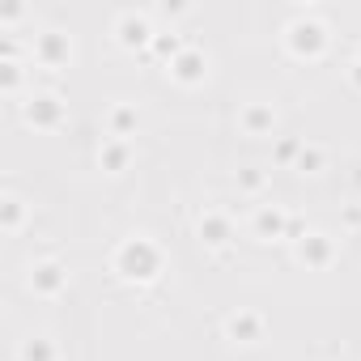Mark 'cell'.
I'll list each match as a JSON object with an SVG mask.
<instances>
[{
	"mask_svg": "<svg viewBox=\"0 0 361 361\" xmlns=\"http://www.w3.org/2000/svg\"><path fill=\"white\" fill-rule=\"evenodd\" d=\"M221 336H226L230 344H238V348H255V344H264V336H268V319H264L255 306H238V310H230V314L221 319Z\"/></svg>",
	"mask_w": 361,
	"mask_h": 361,
	"instance_id": "52a82bcc",
	"label": "cell"
},
{
	"mask_svg": "<svg viewBox=\"0 0 361 361\" xmlns=\"http://www.w3.org/2000/svg\"><path fill=\"white\" fill-rule=\"evenodd\" d=\"M289 217L293 213L285 204H255V213H251V238L255 243H285Z\"/></svg>",
	"mask_w": 361,
	"mask_h": 361,
	"instance_id": "7c38bea8",
	"label": "cell"
},
{
	"mask_svg": "<svg viewBox=\"0 0 361 361\" xmlns=\"http://www.w3.org/2000/svg\"><path fill=\"white\" fill-rule=\"evenodd\" d=\"M344 77H348V85H353V90L361 94V56H353V60H348V68H344Z\"/></svg>",
	"mask_w": 361,
	"mask_h": 361,
	"instance_id": "4316f807",
	"label": "cell"
},
{
	"mask_svg": "<svg viewBox=\"0 0 361 361\" xmlns=\"http://www.w3.org/2000/svg\"><path fill=\"white\" fill-rule=\"evenodd\" d=\"M268 183H272V170H264V166H238L234 170V192L247 200H264Z\"/></svg>",
	"mask_w": 361,
	"mask_h": 361,
	"instance_id": "e0dca14e",
	"label": "cell"
},
{
	"mask_svg": "<svg viewBox=\"0 0 361 361\" xmlns=\"http://www.w3.org/2000/svg\"><path fill=\"white\" fill-rule=\"evenodd\" d=\"M153 13H157V18H166V22H174V18H183V13H188V5H183V0H161Z\"/></svg>",
	"mask_w": 361,
	"mask_h": 361,
	"instance_id": "603a6c76",
	"label": "cell"
},
{
	"mask_svg": "<svg viewBox=\"0 0 361 361\" xmlns=\"http://www.w3.org/2000/svg\"><path fill=\"white\" fill-rule=\"evenodd\" d=\"M22 123L35 132H60L68 123V102L60 90H30L22 98Z\"/></svg>",
	"mask_w": 361,
	"mask_h": 361,
	"instance_id": "3957f363",
	"label": "cell"
},
{
	"mask_svg": "<svg viewBox=\"0 0 361 361\" xmlns=\"http://www.w3.org/2000/svg\"><path fill=\"white\" fill-rule=\"evenodd\" d=\"M281 47H285V56L289 60H298V64H314V60H323L327 56V47H331V26H327V18L319 13V9H293V18L281 26Z\"/></svg>",
	"mask_w": 361,
	"mask_h": 361,
	"instance_id": "7a4b0ae2",
	"label": "cell"
},
{
	"mask_svg": "<svg viewBox=\"0 0 361 361\" xmlns=\"http://www.w3.org/2000/svg\"><path fill=\"white\" fill-rule=\"evenodd\" d=\"M0 60H22V43H18V35H5V39H0Z\"/></svg>",
	"mask_w": 361,
	"mask_h": 361,
	"instance_id": "cb8c5ba5",
	"label": "cell"
},
{
	"mask_svg": "<svg viewBox=\"0 0 361 361\" xmlns=\"http://www.w3.org/2000/svg\"><path fill=\"white\" fill-rule=\"evenodd\" d=\"M238 132L247 136V140H276V128H281V115H276V106L272 102H264V98H251V102H243L238 106Z\"/></svg>",
	"mask_w": 361,
	"mask_h": 361,
	"instance_id": "30bf717a",
	"label": "cell"
},
{
	"mask_svg": "<svg viewBox=\"0 0 361 361\" xmlns=\"http://www.w3.org/2000/svg\"><path fill=\"white\" fill-rule=\"evenodd\" d=\"M209 51L200 47V43H188L183 51H178L170 64H166V77L178 85V90H196V85H204L209 81Z\"/></svg>",
	"mask_w": 361,
	"mask_h": 361,
	"instance_id": "ba28073f",
	"label": "cell"
},
{
	"mask_svg": "<svg viewBox=\"0 0 361 361\" xmlns=\"http://www.w3.org/2000/svg\"><path fill=\"white\" fill-rule=\"evenodd\" d=\"M30 217H35V204H30L26 196H18L13 188H5V192H0V234H5V238H18V234H26Z\"/></svg>",
	"mask_w": 361,
	"mask_h": 361,
	"instance_id": "4fadbf2b",
	"label": "cell"
},
{
	"mask_svg": "<svg viewBox=\"0 0 361 361\" xmlns=\"http://www.w3.org/2000/svg\"><path fill=\"white\" fill-rule=\"evenodd\" d=\"M73 56H77V47H73V35H68V30L47 26V30H39V35L30 39V64H39V68L60 73V68L73 64Z\"/></svg>",
	"mask_w": 361,
	"mask_h": 361,
	"instance_id": "8992f818",
	"label": "cell"
},
{
	"mask_svg": "<svg viewBox=\"0 0 361 361\" xmlns=\"http://www.w3.org/2000/svg\"><path fill=\"white\" fill-rule=\"evenodd\" d=\"M340 226H344V230H361V204H348L344 217H340Z\"/></svg>",
	"mask_w": 361,
	"mask_h": 361,
	"instance_id": "484cf974",
	"label": "cell"
},
{
	"mask_svg": "<svg viewBox=\"0 0 361 361\" xmlns=\"http://www.w3.org/2000/svg\"><path fill=\"white\" fill-rule=\"evenodd\" d=\"M293 259L306 268V272H327L336 259H340V243L323 230H306V238L293 243Z\"/></svg>",
	"mask_w": 361,
	"mask_h": 361,
	"instance_id": "9c48e42d",
	"label": "cell"
},
{
	"mask_svg": "<svg viewBox=\"0 0 361 361\" xmlns=\"http://www.w3.org/2000/svg\"><path fill=\"white\" fill-rule=\"evenodd\" d=\"M302 145H306L302 136H276V140H272V161H276V166H293L298 153H302Z\"/></svg>",
	"mask_w": 361,
	"mask_h": 361,
	"instance_id": "44dd1931",
	"label": "cell"
},
{
	"mask_svg": "<svg viewBox=\"0 0 361 361\" xmlns=\"http://www.w3.org/2000/svg\"><path fill=\"white\" fill-rule=\"evenodd\" d=\"M183 47H188V39L178 35V30H157V35H153V43H149V56H157L161 64H170Z\"/></svg>",
	"mask_w": 361,
	"mask_h": 361,
	"instance_id": "ac0fdd59",
	"label": "cell"
},
{
	"mask_svg": "<svg viewBox=\"0 0 361 361\" xmlns=\"http://www.w3.org/2000/svg\"><path fill=\"white\" fill-rule=\"evenodd\" d=\"M102 128H106V136H115V140H132L136 132H140V106L136 102H111L106 106V115H102Z\"/></svg>",
	"mask_w": 361,
	"mask_h": 361,
	"instance_id": "5bb4252c",
	"label": "cell"
},
{
	"mask_svg": "<svg viewBox=\"0 0 361 361\" xmlns=\"http://www.w3.org/2000/svg\"><path fill=\"white\" fill-rule=\"evenodd\" d=\"M306 230H310V226H306V221L293 213V217H289V234H285V243H298V238H306Z\"/></svg>",
	"mask_w": 361,
	"mask_h": 361,
	"instance_id": "d4e9b609",
	"label": "cell"
},
{
	"mask_svg": "<svg viewBox=\"0 0 361 361\" xmlns=\"http://www.w3.org/2000/svg\"><path fill=\"white\" fill-rule=\"evenodd\" d=\"M68 281H73V272H68V264L56 259V255L30 259V268H26V289H30L39 302H56V298H64V293H68Z\"/></svg>",
	"mask_w": 361,
	"mask_h": 361,
	"instance_id": "277c9868",
	"label": "cell"
},
{
	"mask_svg": "<svg viewBox=\"0 0 361 361\" xmlns=\"http://www.w3.org/2000/svg\"><path fill=\"white\" fill-rule=\"evenodd\" d=\"M94 157H98V170H102V174H123V170H132V161H136V145H132V140L102 136Z\"/></svg>",
	"mask_w": 361,
	"mask_h": 361,
	"instance_id": "9a60e30c",
	"label": "cell"
},
{
	"mask_svg": "<svg viewBox=\"0 0 361 361\" xmlns=\"http://www.w3.org/2000/svg\"><path fill=\"white\" fill-rule=\"evenodd\" d=\"M18 361H64V348L51 331H26L18 340Z\"/></svg>",
	"mask_w": 361,
	"mask_h": 361,
	"instance_id": "2e32d148",
	"label": "cell"
},
{
	"mask_svg": "<svg viewBox=\"0 0 361 361\" xmlns=\"http://www.w3.org/2000/svg\"><path fill=\"white\" fill-rule=\"evenodd\" d=\"M26 18V5H22V0H9V5L5 9H0V30H5V35H13V26Z\"/></svg>",
	"mask_w": 361,
	"mask_h": 361,
	"instance_id": "7402d4cb",
	"label": "cell"
},
{
	"mask_svg": "<svg viewBox=\"0 0 361 361\" xmlns=\"http://www.w3.org/2000/svg\"><path fill=\"white\" fill-rule=\"evenodd\" d=\"M293 170H298V174H310V178L323 174V170H327V149L314 145V140H306L302 153H298V161H293Z\"/></svg>",
	"mask_w": 361,
	"mask_h": 361,
	"instance_id": "ffe728a7",
	"label": "cell"
},
{
	"mask_svg": "<svg viewBox=\"0 0 361 361\" xmlns=\"http://www.w3.org/2000/svg\"><path fill=\"white\" fill-rule=\"evenodd\" d=\"M196 238H200V247H209V251H226V247L234 243V217H230V209L209 204V209L196 217Z\"/></svg>",
	"mask_w": 361,
	"mask_h": 361,
	"instance_id": "8fae6325",
	"label": "cell"
},
{
	"mask_svg": "<svg viewBox=\"0 0 361 361\" xmlns=\"http://www.w3.org/2000/svg\"><path fill=\"white\" fill-rule=\"evenodd\" d=\"M26 90V64L22 60H0V94L18 98Z\"/></svg>",
	"mask_w": 361,
	"mask_h": 361,
	"instance_id": "d6986e66",
	"label": "cell"
},
{
	"mask_svg": "<svg viewBox=\"0 0 361 361\" xmlns=\"http://www.w3.org/2000/svg\"><path fill=\"white\" fill-rule=\"evenodd\" d=\"M106 264H111V272L123 285H153L166 272L170 255H166V247L153 234H128V238H119L111 247V259Z\"/></svg>",
	"mask_w": 361,
	"mask_h": 361,
	"instance_id": "6da1fadb",
	"label": "cell"
},
{
	"mask_svg": "<svg viewBox=\"0 0 361 361\" xmlns=\"http://www.w3.org/2000/svg\"><path fill=\"white\" fill-rule=\"evenodd\" d=\"M153 35L157 30H153V13L149 9H119L115 22H111V39L123 51H149Z\"/></svg>",
	"mask_w": 361,
	"mask_h": 361,
	"instance_id": "5b68a950",
	"label": "cell"
}]
</instances>
